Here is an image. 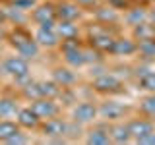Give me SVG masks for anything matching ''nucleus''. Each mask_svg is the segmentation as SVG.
Returning <instances> with one entry per match:
<instances>
[{
    "label": "nucleus",
    "mask_w": 155,
    "mask_h": 145,
    "mask_svg": "<svg viewBox=\"0 0 155 145\" xmlns=\"http://www.w3.org/2000/svg\"><path fill=\"white\" fill-rule=\"evenodd\" d=\"M66 132V124L58 118H48L45 124V134L47 135H62Z\"/></svg>",
    "instance_id": "nucleus-15"
},
{
    "label": "nucleus",
    "mask_w": 155,
    "mask_h": 145,
    "mask_svg": "<svg viewBox=\"0 0 155 145\" xmlns=\"http://www.w3.org/2000/svg\"><path fill=\"white\" fill-rule=\"evenodd\" d=\"M74 120L76 122H81V124H87V122H93L97 118V114H99V110H97V106L93 103H80L74 108Z\"/></svg>",
    "instance_id": "nucleus-3"
},
{
    "label": "nucleus",
    "mask_w": 155,
    "mask_h": 145,
    "mask_svg": "<svg viewBox=\"0 0 155 145\" xmlns=\"http://www.w3.org/2000/svg\"><path fill=\"white\" fill-rule=\"evenodd\" d=\"M109 141H113V139H110V132H105V130H93V132L87 134V143L105 145Z\"/></svg>",
    "instance_id": "nucleus-16"
},
{
    "label": "nucleus",
    "mask_w": 155,
    "mask_h": 145,
    "mask_svg": "<svg viewBox=\"0 0 155 145\" xmlns=\"http://www.w3.org/2000/svg\"><path fill=\"white\" fill-rule=\"evenodd\" d=\"M122 112H124V108L120 105H116V103H105V106L99 110V114L101 116H105V118H120L122 116Z\"/></svg>",
    "instance_id": "nucleus-18"
},
{
    "label": "nucleus",
    "mask_w": 155,
    "mask_h": 145,
    "mask_svg": "<svg viewBox=\"0 0 155 145\" xmlns=\"http://www.w3.org/2000/svg\"><path fill=\"white\" fill-rule=\"evenodd\" d=\"M128 128H130V134H132V137L136 139V141H138V139H142L143 135L155 132L153 124L149 122V120H132V122L128 124Z\"/></svg>",
    "instance_id": "nucleus-7"
},
{
    "label": "nucleus",
    "mask_w": 155,
    "mask_h": 145,
    "mask_svg": "<svg viewBox=\"0 0 155 145\" xmlns=\"http://www.w3.org/2000/svg\"><path fill=\"white\" fill-rule=\"evenodd\" d=\"M2 35H4V33H2V29H0V39H2Z\"/></svg>",
    "instance_id": "nucleus-28"
},
{
    "label": "nucleus",
    "mask_w": 155,
    "mask_h": 145,
    "mask_svg": "<svg viewBox=\"0 0 155 145\" xmlns=\"http://www.w3.org/2000/svg\"><path fill=\"white\" fill-rule=\"evenodd\" d=\"M122 87V81L113 74H101L95 79V89L97 91H118Z\"/></svg>",
    "instance_id": "nucleus-6"
},
{
    "label": "nucleus",
    "mask_w": 155,
    "mask_h": 145,
    "mask_svg": "<svg viewBox=\"0 0 155 145\" xmlns=\"http://www.w3.org/2000/svg\"><path fill=\"white\" fill-rule=\"evenodd\" d=\"M35 41L39 43L41 47H56L58 45V35L54 33V29H45V27H39L37 35H35Z\"/></svg>",
    "instance_id": "nucleus-9"
},
{
    "label": "nucleus",
    "mask_w": 155,
    "mask_h": 145,
    "mask_svg": "<svg viewBox=\"0 0 155 145\" xmlns=\"http://www.w3.org/2000/svg\"><path fill=\"white\" fill-rule=\"evenodd\" d=\"M33 110L39 114V118H54V116L58 114V106L56 103L52 99H48V97H39V99L33 101V106H31Z\"/></svg>",
    "instance_id": "nucleus-2"
},
{
    "label": "nucleus",
    "mask_w": 155,
    "mask_h": 145,
    "mask_svg": "<svg viewBox=\"0 0 155 145\" xmlns=\"http://www.w3.org/2000/svg\"><path fill=\"white\" fill-rule=\"evenodd\" d=\"M14 47H16L18 54L23 58H35L39 54V43L31 41V39H16L14 37Z\"/></svg>",
    "instance_id": "nucleus-4"
},
{
    "label": "nucleus",
    "mask_w": 155,
    "mask_h": 145,
    "mask_svg": "<svg viewBox=\"0 0 155 145\" xmlns=\"http://www.w3.org/2000/svg\"><path fill=\"white\" fill-rule=\"evenodd\" d=\"M138 50L142 52L143 56H147V58L155 56V37L153 39H147V41H142L138 45Z\"/></svg>",
    "instance_id": "nucleus-24"
},
{
    "label": "nucleus",
    "mask_w": 155,
    "mask_h": 145,
    "mask_svg": "<svg viewBox=\"0 0 155 145\" xmlns=\"http://www.w3.org/2000/svg\"><path fill=\"white\" fill-rule=\"evenodd\" d=\"M39 85V95L41 97H48V99H52V97H56L60 93V89H58L56 81H43V83H37Z\"/></svg>",
    "instance_id": "nucleus-17"
},
{
    "label": "nucleus",
    "mask_w": 155,
    "mask_h": 145,
    "mask_svg": "<svg viewBox=\"0 0 155 145\" xmlns=\"http://www.w3.org/2000/svg\"><path fill=\"white\" fill-rule=\"evenodd\" d=\"M56 31L60 33L64 39H72L78 33V25H74V21H70V19H62V21L58 23Z\"/></svg>",
    "instance_id": "nucleus-19"
},
{
    "label": "nucleus",
    "mask_w": 155,
    "mask_h": 145,
    "mask_svg": "<svg viewBox=\"0 0 155 145\" xmlns=\"http://www.w3.org/2000/svg\"><path fill=\"white\" fill-rule=\"evenodd\" d=\"M142 110L147 116H155V93L145 97V99L142 101Z\"/></svg>",
    "instance_id": "nucleus-26"
},
{
    "label": "nucleus",
    "mask_w": 155,
    "mask_h": 145,
    "mask_svg": "<svg viewBox=\"0 0 155 145\" xmlns=\"http://www.w3.org/2000/svg\"><path fill=\"white\" fill-rule=\"evenodd\" d=\"M4 72L10 76H14L16 79H23L29 74V64H27V58L23 56H10L4 60Z\"/></svg>",
    "instance_id": "nucleus-1"
},
{
    "label": "nucleus",
    "mask_w": 155,
    "mask_h": 145,
    "mask_svg": "<svg viewBox=\"0 0 155 145\" xmlns=\"http://www.w3.org/2000/svg\"><path fill=\"white\" fill-rule=\"evenodd\" d=\"M126 19L136 27V25H140V23H143L145 19H147V14H145V10H142V8H136V10H132V12L126 16Z\"/></svg>",
    "instance_id": "nucleus-23"
},
{
    "label": "nucleus",
    "mask_w": 155,
    "mask_h": 145,
    "mask_svg": "<svg viewBox=\"0 0 155 145\" xmlns=\"http://www.w3.org/2000/svg\"><path fill=\"white\" fill-rule=\"evenodd\" d=\"M54 8L52 6H39L35 12H33V19L43 25V23H54Z\"/></svg>",
    "instance_id": "nucleus-10"
},
{
    "label": "nucleus",
    "mask_w": 155,
    "mask_h": 145,
    "mask_svg": "<svg viewBox=\"0 0 155 145\" xmlns=\"http://www.w3.org/2000/svg\"><path fill=\"white\" fill-rule=\"evenodd\" d=\"M16 112H18V106L14 101H10V99L0 101V118H10V116H14Z\"/></svg>",
    "instance_id": "nucleus-22"
},
{
    "label": "nucleus",
    "mask_w": 155,
    "mask_h": 145,
    "mask_svg": "<svg viewBox=\"0 0 155 145\" xmlns=\"http://www.w3.org/2000/svg\"><path fill=\"white\" fill-rule=\"evenodd\" d=\"M64 60L68 66L72 68H80L85 64V50H81V48H78L76 45H66L64 47Z\"/></svg>",
    "instance_id": "nucleus-5"
},
{
    "label": "nucleus",
    "mask_w": 155,
    "mask_h": 145,
    "mask_svg": "<svg viewBox=\"0 0 155 145\" xmlns=\"http://www.w3.org/2000/svg\"><path fill=\"white\" fill-rule=\"evenodd\" d=\"M140 83H142V87L145 91L155 93V72H145L142 76V79H140Z\"/></svg>",
    "instance_id": "nucleus-25"
},
{
    "label": "nucleus",
    "mask_w": 155,
    "mask_h": 145,
    "mask_svg": "<svg viewBox=\"0 0 155 145\" xmlns=\"http://www.w3.org/2000/svg\"><path fill=\"white\" fill-rule=\"evenodd\" d=\"M52 77H54V81L58 85H62V87H66V85H72L76 81V74L74 72H70V70H62V68H58V70H54V74H52Z\"/></svg>",
    "instance_id": "nucleus-13"
},
{
    "label": "nucleus",
    "mask_w": 155,
    "mask_h": 145,
    "mask_svg": "<svg viewBox=\"0 0 155 145\" xmlns=\"http://www.w3.org/2000/svg\"><path fill=\"white\" fill-rule=\"evenodd\" d=\"M110 139L114 143H126L132 139V134H130V128L124 124H118V126H113L110 128Z\"/></svg>",
    "instance_id": "nucleus-12"
},
{
    "label": "nucleus",
    "mask_w": 155,
    "mask_h": 145,
    "mask_svg": "<svg viewBox=\"0 0 155 145\" xmlns=\"http://www.w3.org/2000/svg\"><path fill=\"white\" fill-rule=\"evenodd\" d=\"M136 37L140 39V41H147V39H153L155 37V27L149 25V23H140V25H136Z\"/></svg>",
    "instance_id": "nucleus-20"
},
{
    "label": "nucleus",
    "mask_w": 155,
    "mask_h": 145,
    "mask_svg": "<svg viewBox=\"0 0 155 145\" xmlns=\"http://www.w3.org/2000/svg\"><path fill=\"white\" fill-rule=\"evenodd\" d=\"M16 118H18V124L23 126V128H35L39 124V120H41L33 108H19Z\"/></svg>",
    "instance_id": "nucleus-8"
},
{
    "label": "nucleus",
    "mask_w": 155,
    "mask_h": 145,
    "mask_svg": "<svg viewBox=\"0 0 155 145\" xmlns=\"http://www.w3.org/2000/svg\"><path fill=\"white\" fill-rule=\"evenodd\" d=\"M16 134H19L18 124L10 122V120H2V122H0V141H8V139H12Z\"/></svg>",
    "instance_id": "nucleus-14"
},
{
    "label": "nucleus",
    "mask_w": 155,
    "mask_h": 145,
    "mask_svg": "<svg viewBox=\"0 0 155 145\" xmlns=\"http://www.w3.org/2000/svg\"><path fill=\"white\" fill-rule=\"evenodd\" d=\"M60 12H58V16H60L62 19H70V21H74V19L80 16V10H78V6H74V4H62Z\"/></svg>",
    "instance_id": "nucleus-21"
},
{
    "label": "nucleus",
    "mask_w": 155,
    "mask_h": 145,
    "mask_svg": "<svg viewBox=\"0 0 155 145\" xmlns=\"http://www.w3.org/2000/svg\"><path fill=\"white\" fill-rule=\"evenodd\" d=\"M110 50L114 52V54H134L136 50H138V45H136L134 41H130V39H118V41H114V45Z\"/></svg>",
    "instance_id": "nucleus-11"
},
{
    "label": "nucleus",
    "mask_w": 155,
    "mask_h": 145,
    "mask_svg": "<svg viewBox=\"0 0 155 145\" xmlns=\"http://www.w3.org/2000/svg\"><path fill=\"white\" fill-rule=\"evenodd\" d=\"M138 143H142V145H153V143H155V132L143 135L142 139H138Z\"/></svg>",
    "instance_id": "nucleus-27"
}]
</instances>
